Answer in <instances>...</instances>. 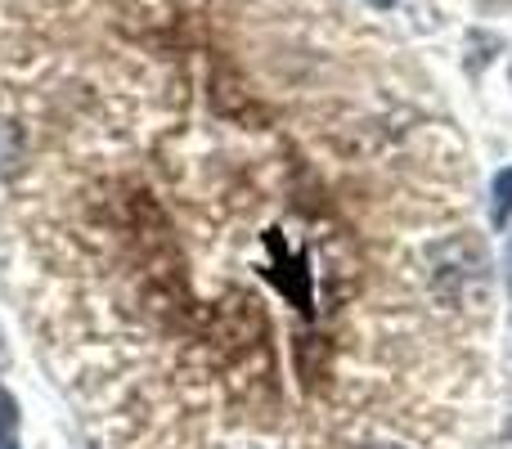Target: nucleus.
I'll list each match as a JSON object with an SVG mask.
<instances>
[{"label": "nucleus", "instance_id": "f257e3e1", "mask_svg": "<svg viewBox=\"0 0 512 449\" xmlns=\"http://www.w3.org/2000/svg\"><path fill=\"white\" fill-rule=\"evenodd\" d=\"M14 427H18V405L0 387V449H14Z\"/></svg>", "mask_w": 512, "mask_h": 449}, {"label": "nucleus", "instance_id": "f03ea898", "mask_svg": "<svg viewBox=\"0 0 512 449\" xmlns=\"http://www.w3.org/2000/svg\"><path fill=\"white\" fill-rule=\"evenodd\" d=\"M512 212V171H499L495 176V225H504Z\"/></svg>", "mask_w": 512, "mask_h": 449}, {"label": "nucleus", "instance_id": "39448f33", "mask_svg": "<svg viewBox=\"0 0 512 449\" xmlns=\"http://www.w3.org/2000/svg\"><path fill=\"white\" fill-rule=\"evenodd\" d=\"M0 364H5V337H0Z\"/></svg>", "mask_w": 512, "mask_h": 449}, {"label": "nucleus", "instance_id": "0eeeda50", "mask_svg": "<svg viewBox=\"0 0 512 449\" xmlns=\"http://www.w3.org/2000/svg\"><path fill=\"white\" fill-rule=\"evenodd\" d=\"M508 265H512V252H508Z\"/></svg>", "mask_w": 512, "mask_h": 449}, {"label": "nucleus", "instance_id": "423d86ee", "mask_svg": "<svg viewBox=\"0 0 512 449\" xmlns=\"http://www.w3.org/2000/svg\"><path fill=\"white\" fill-rule=\"evenodd\" d=\"M373 5H391V0H373Z\"/></svg>", "mask_w": 512, "mask_h": 449}, {"label": "nucleus", "instance_id": "20e7f679", "mask_svg": "<svg viewBox=\"0 0 512 449\" xmlns=\"http://www.w3.org/2000/svg\"><path fill=\"white\" fill-rule=\"evenodd\" d=\"M364 449H405V445H364Z\"/></svg>", "mask_w": 512, "mask_h": 449}, {"label": "nucleus", "instance_id": "7ed1b4c3", "mask_svg": "<svg viewBox=\"0 0 512 449\" xmlns=\"http://www.w3.org/2000/svg\"><path fill=\"white\" fill-rule=\"evenodd\" d=\"M18 162V135L9 126H0V176H9Z\"/></svg>", "mask_w": 512, "mask_h": 449}]
</instances>
